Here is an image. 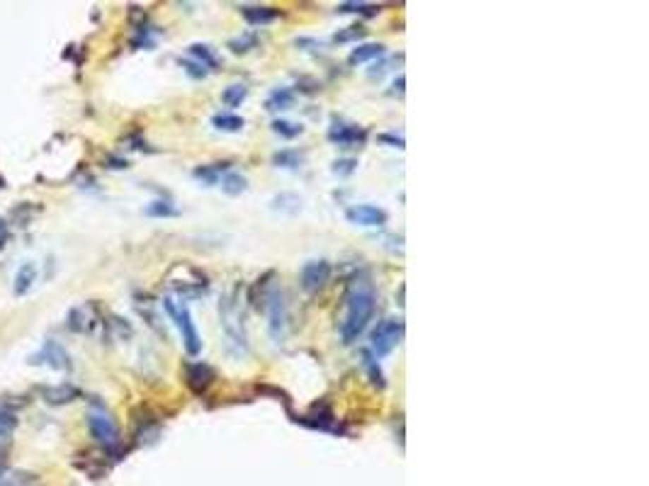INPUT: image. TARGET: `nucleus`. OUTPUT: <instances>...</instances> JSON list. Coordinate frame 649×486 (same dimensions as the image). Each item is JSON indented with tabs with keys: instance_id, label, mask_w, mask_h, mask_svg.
I'll return each mask as SVG.
<instances>
[{
	"instance_id": "473e14b6",
	"label": "nucleus",
	"mask_w": 649,
	"mask_h": 486,
	"mask_svg": "<svg viewBox=\"0 0 649 486\" xmlns=\"http://www.w3.org/2000/svg\"><path fill=\"white\" fill-rule=\"evenodd\" d=\"M365 37V30H362L360 25H353V27H345L343 32H338L335 35V42H353V40H362Z\"/></svg>"
},
{
	"instance_id": "9d476101",
	"label": "nucleus",
	"mask_w": 649,
	"mask_h": 486,
	"mask_svg": "<svg viewBox=\"0 0 649 486\" xmlns=\"http://www.w3.org/2000/svg\"><path fill=\"white\" fill-rule=\"evenodd\" d=\"M97 326V304L88 302L69 314V329L73 333H90Z\"/></svg>"
},
{
	"instance_id": "c756f323",
	"label": "nucleus",
	"mask_w": 649,
	"mask_h": 486,
	"mask_svg": "<svg viewBox=\"0 0 649 486\" xmlns=\"http://www.w3.org/2000/svg\"><path fill=\"white\" fill-rule=\"evenodd\" d=\"M338 13L375 15V13H379V8H377V5H370V3H343V5H338Z\"/></svg>"
},
{
	"instance_id": "c9c22d12",
	"label": "nucleus",
	"mask_w": 649,
	"mask_h": 486,
	"mask_svg": "<svg viewBox=\"0 0 649 486\" xmlns=\"http://www.w3.org/2000/svg\"><path fill=\"white\" fill-rule=\"evenodd\" d=\"M5 241H8V224H5V219H0V248L5 245Z\"/></svg>"
},
{
	"instance_id": "0eeeda50",
	"label": "nucleus",
	"mask_w": 649,
	"mask_h": 486,
	"mask_svg": "<svg viewBox=\"0 0 649 486\" xmlns=\"http://www.w3.org/2000/svg\"><path fill=\"white\" fill-rule=\"evenodd\" d=\"M32 365H49L52 370H56V372H66V370H71V355L64 351V346H59L56 341H47L44 343V348L37 355H32L30 360Z\"/></svg>"
},
{
	"instance_id": "6ab92c4d",
	"label": "nucleus",
	"mask_w": 649,
	"mask_h": 486,
	"mask_svg": "<svg viewBox=\"0 0 649 486\" xmlns=\"http://www.w3.org/2000/svg\"><path fill=\"white\" fill-rule=\"evenodd\" d=\"M212 124H214V129H219V132H229V134H234V132H241L246 122L239 117V114L219 112V114H214V117H212Z\"/></svg>"
},
{
	"instance_id": "39448f33",
	"label": "nucleus",
	"mask_w": 649,
	"mask_h": 486,
	"mask_svg": "<svg viewBox=\"0 0 649 486\" xmlns=\"http://www.w3.org/2000/svg\"><path fill=\"white\" fill-rule=\"evenodd\" d=\"M401 336H404V321L401 319H384L382 324L372 331V353L377 358H384L399 346Z\"/></svg>"
},
{
	"instance_id": "7c9ffc66",
	"label": "nucleus",
	"mask_w": 649,
	"mask_h": 486,
	"mask_svg": "<svg viewBox=\"0 0 649 486\" xmlns=\"http://www.w3.org/2000/svg\"><path fill=\"white\" fill-rule=\"evenodd\" d=\"M355 166H357L355 158H340V161L333 163V173L338 178H348V176H353V173H355Z\"/></svg>"
},
{
	"instance_id": "2eb2a0df",
	"label": "nucleus",
	"mask_w": 649,
	"mask_h": 486,
	"mask_svg": "<svg viewBox=\"0 0 649 486\" xmlns=\"http://www.w3.org/2000/svg\"><path fill=\"white\" fill-rule=\"evenodd\" d=\"M35 282H37V265H35V263L20 265V270L15 272V287H13V292L18 294V297H22V294H27L32 287H35Z\"/></svg>"
},
{
	"instance_id": "4be33fe9",
	"label": "nucleus",
	"mask_w": 649,
	"mask_h": 486,
	"mask_svg": "<svg viewBox=\"0 0 649 486\" xmlns=\"http://www.w3.org/2000/svg\"><path fill=\"white\" fill-rule=\"evenodd\" d=\"M249 97V88H246L244 83H234V85H229L227 90L222 92V102L227 107H239L241 102Z\"/></svg>"
},
{
	"instance_id": "2f4dec72",
	"label": "nucleus",
	"mask_w": 649,
	"mask_h": 486,
	"mask_svg": "<svg viewBox=\"0 0 649 486\" xmlns=\"http://www.w3.org/2000/svg\"><path fill=\"white\" fill-rule=\"evenodd\" d=\"M15 425H18V420H15L13 413L8 411H0V440H5L10 433L15 430Z\"/></svg>"
},
{
	"instance_id": "7ed1b4c3",
	"label": "nucleus",
	"mask_w": 649,
	"mask_h": 486,
	"mask_svg": "<svg viewBox=\"0 0 649 486\" xmlns=\"http://www.w3.org/2000/svg\"><path fill=\"white\" fill-rule=\"evenodd\" d=\"M88 428H90V435L100 442L105 450L112 452L114 447L119 445V430L117 423L112 420V416L105 411V408H93L88 413Z\"/></svg>"
},
{
	"instance_id": "6e6552de",
	"label": "nucleus",
	"mask_w": 649,
	"mask_h": 486,
	"mask_svg": "<svg viewBox=\"0 0 649 486\" xmlns=\"http://www.w3.org/2000/svg\"><path fill=\"white\" fill-rule=\"evenodd\" d=\"M328 277H331V265L326 260H311L299 272V282L306 292H318L328 282Z\"/></svg>"
},
{
	"instance_id": "9b49d317",
	"label": "nucleus",
	"mask_w": 649,
	"mask_h": 486,
	"mask_svg": "<svg viewBox=\"0 0 649 486\" xmlns=\"http://www.w3.org/2000/svg\"><path fill=\"white\" fill-rule=\"evenodd\" d=\"M217 379L214 370L205 363H192L188 365V387L195 394H205L207 389L212 387V382Z\"/></svg>"
},
{
	"instance_id": "f704fd0d",
	"label": "nucleus",
	"mask_w": 649,
	"mask_h": 486,
	"mask_svg": "<svg viewBox=\"0 0 649 486\" xmlns=\"http://www.w3.org/2000/svg\"><path fill=\"white\" fill-rule=\"evenodd\" d=\"M382 144H392L394 149H404V136H394V134H382L379 136Z\"/></svg>"
},
{
	"instance_id": "cd10ccee",
	"label": "nucleus",
	"mask_w": 649,
	"mask_h": 486,
	"mask_svg": "<svg viewBox=\"0 0 649 486\" xmlns=\"http://www.w3.org/2000/svg\"><path fill=\"white\" fill-rule=\"evenodd\" d=\"M146 214L148 217H158V219H163V217H178L180 212L175 209L170 202H163V200H156V202H151V205L146 207Z\"/></svg>"
},
{
	"instance_id": "f257e3e1",
	"label": "nucleus",
	"mask_w": 649,
	"mask_h": 486,
	"mask_svg": "<svg viewBox=\"0 0 649 486\" xmlns=\"http://www.w3.org/2000/svg\"><path fill=\"white\" fill-rule=\"evenodd\" d=\"M372 316H375V289H372L370 280H355L348 289V297H345V321L340 326V336H343L345 346L355 343L362 336Z\"/></svg>"
},
{
	"instance_id": "20e7f679",
	"label": "nucleus",
	"mask_w": 649,
	"mask_h": 486,
	"mask_svg": "<svg viewBox=\"0 0 649 486\" xmlns=\"http://www.w3.org/2000/svg\"><path fill=\"white\" fill-rule=\"evenodd\" d=\"M266 309H268V329H270V336L280 343L290 326L287 302H285L282 289H278V287L270 289V294H268V299H266Z\"/></svg>"
},
{
	"instance_id": "4468645a",
	"label": "nucleus",
	"mask_w": 649,
	"mask_h": 486,
	"mask_svg": "<svg viewBox=\"0 0 649 486\" xmlns=\"http://www.w3.org/2000/svg\"><path fill=\"white\" fill-rule=\"evenodd\" d=\"M42 396H44V401L52 403V406H64V403H71L73 399H78V389L71 384L42 387Z\"/></svg>"
},
{
	"instance_id": "ddd939ff",
	"label": "nucleus",
	"mask_w": 649,
	"mask_h": 486,
	"mask_svg": "<svg viewBox=\"0 0 649 486\" xmlns=\"http://www.w3.org/2000/svg\"><path fill=\"white\" fill-rule=\"evenodd\" d=\"M0 486H40V477L35 472L13 469L0 464Z\"/></svg>"
},
{
	"instance_id": "f03ea898",
	"label": "nucleus",
	"mask_w": 649,
	"mask_h": 486,
	"mask_svg": "<svg viewBox=\"0 0 649 486\" xmlns=\"http://www.w3.org/2000/svg\"><path fill=\"white\" fill-rule=\"evenodd\" d=\"M163 309H166V314L173 319V324L178 326L180 336H183V343H185V351H188L190 355H200L202 338H200V331H197L195 321H192L188 304L175 302V299L168 297V299H163Z\"/></svg>"
},
{
	"instance_id": "5701e85b",
	"label": "nucleus",
	"mask_w": 649,
	"mask_h": 486,
	"mask_svg": "<svg viewBox=\"0 0 649 486\" xmlns=\"http://www.w3.org/2000/svg\"><path fill=\"white\" fill-rule=\"evenodd\" d=\"M362 363H365V370H367V375H370V382L377 387V389H382V387H384V375H382V370H379L377 360L372 358L370 351L362 353Z\"/></svg>"
},
{
	"instance_id": "c85d7f7f",
	"label": "nucleus",
	"mask_w": 649,
	"mask_h": 486,
	"mask_svg": "<svg viewBox=\"0 0 649 486\" xmlns=\"http://www.w3.org/2000/svg\"><path fill=\"white\" fill-rule=\"evenodd\" d=\"M258 47V37L256 35H244V37H239V40H231L229 42V49L234 54H246V51H251V49H256Z\"/></svg>"
},
{
	"instance_id": "72a5a7b5",
	"label": "nucleus",
	"mask_w": 649,
	"mask_h": 486,
	"mask_svg": "<svg viewBox=\"0 0 649 486\" xmlns=\"http://www.w3.org/2000/svg\"><path fill=\"white\" fill-rule=\"evenodd\" d=\"M180 66L188 71L192 78H205V75H207L205 66H200V63H192V61H188V59H185V61H180Z\"/></svg>"
},
{
	"instance_id": "423d86ee",
	"label": "nucleus",
	"mask_w": 649,
	"mask_h": 486,
	"mask_svg": "<svg viewBox=\"0 0 649 486\" xmlns=\"http://www.w3.org/2000/svg\"><path fill=\"white\" fill-rule=\"evenodd\" d=\"M219 319H222V329L227 333L229 343H234L239 351L246 353V333H244V324H241V314H239V307H236V302L231 297L224 299L222 304H219Z\"/></svg>"
},
{
	"instance_id": "a878e982",
	"label": "nucleus",
	"mask_w": 649,
	"mask_h": 486,
	"mask_svg": "<svg viewBox=\"0 0 649 486\" xmlns=\"http://www.w3.org/2000/svg\"><path fill=\"white\" fill-rule=\"evenodd\" d=\"M273 209H282L287 214H297L302 209V200L297 195H280L273 200Z\"/></svg>"
},
{
	"instance_id": "393cba45",
	"label": "nucleus",
	"mask_w": 649,
	"mask_h": 486,
	"mask_svg": "<svg viewBox=\"0 0 649 486\" xmlns=\"http://www.w3.org/2000/svg\"><path fill=\"white\" fill-rule=\"evenodd\" d=\"M190 54L197 59V63H200V66L217 68V59H214L212 49L207 47V44H192V47H190Z\"/></svg>"
},
{
	"instance_id": "412c9836",
	"label": "nucleus",
	"mask_w": 649,
	"mask_h": 486,
	"mask_svg": "<svg viewBox=\"0 0 649 486\" xmlns=\"http://www.w3.org/2000/svg\"><path fill=\"white\" fill-rule=\"evenodd\" d=\"M382 54H384V47L382 44H360L357 49H353V54H350V63L372 61V59H379Z\"/></svg>"
},
{
	"instance_id": "f3484780",
	"label": "nucleus",
	"mask_w": 649,
	"mask_h": 486,
	"mask_svg": "<svg viewBox=\"0 0 649 486\" xmlns=\"http://www.w3.org/2000/svg\"><path fill=\"white\" fill-rule=\"evenodd\" d=\"M227 173H229V163H212V166L195 168V178L202 180L205 185H217Z\"/></svg>"
},
{
	"instance_id": "f8f14e48",
	"label": "nucleus",
	"mask_w": 649,
	"mask_h": 486,
	"mask_svg": "<svg viewBox=\"0 0 649 486\" xmlns=\"http://www.w3.org/2000/svg\"><path fill=\"white\" fill-rule=\"evenodd\" d=\"M328 141H333V144L338 146H357L365 141V132H362L360 127H355V124H338L333 122V127L328 129Z\"/></svg>"
},
{
	"instance_id": "bb28decb",
	"label": "nucleus",
	"mask_w": 649,
	"mask_h": 486,
	"mask_svg": "<svg viewBox=\"0 0 649 486\" xmlns=\"http://www.w3.org/2000/svg\"><path fill=\"white\" fill-rule=\"evenodd\" d=\"M304 161V156L299 154V151H280V154L273 156V163L278 168H297L299 163Z\"/></svg>"
},
{
	"instance_id": "aec40b11",
	"label": "nucleus",
	"mask_w": 649,
	"mask_h": 486,
	"mask_svg": "<svg viewBox=\"0 0 649 486\" xmlns=\"http://www.w3.org/2000/svg\"><path fill=\"white\" fill-rule=\"evenodd\" d=\"M246 188H249V180H246L241 173H227V176L222 178V190L227 195H231V198H236V195H241V193H246Z\"/></svg>"
},
{
	"instance_id": "a211bd4d",
	"label": "nucleus",
	"mask_w": 649,
	"mask_h": 486,
	"mask_svg": "<svg viewBox=\"0 0 649 486\" xmlns=\"http://www.w3.org/2000/svg\"><path fill=\"white\" fill-rule=\"evenodd\" d=\"M294 102V92L290 88H278L270 92V97L266 100V110L278 112V110H290Z\"/></svg>"
},
{
	"instance_id": "1a4fd4ad",
	"label": "nucleus",
	"mask_w": 649,
	"mask_h": 486,
	"mask_svg": "<svg viewBox=\"0 0 649 486\" xmlns=\"http://www.w3.org/2000/svg\"><path fill=\"white\" fill-rule=\"evenodd\" d=\"M350 224H357V226H384L387 224V212L379 209L375 205H355L345 212Z\"/></svg>"
},
{
	"instance_id": "b1692460",
	"label": "nucleus",
	"mask_w": 649,
	"mask_h": 486,
	"mask_svg": "<svg viewBox=\"0 0 649 486\" xmlns=\"http://www.w3.org/2000/svg\"><path fill=\"white\" fill-rule=\"evenodd\" d=\"M273 132L278 136H282V139H297L304 129L299 127V124L294 122H287V119H275L273 122Z\"/></svg>"
},
{
	"instance_id": "dca6fc26",
	"label": "nucleus",
	"mask_w": 649,
	"mask_h": 486,
	"mask_svg": "<svg viewBox=\"0 0 649 486\" xmlns=\"http://www.w3.org/2000/svg\"><path fill=\"white\" fill-rule=\"evenodd\" d=\"M241 13H244L246 23L251 25H270L275 20L280 18V10L275 8H258V5H249V8H241Z\"/></svg>"
}]
</instances>
